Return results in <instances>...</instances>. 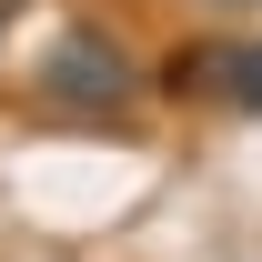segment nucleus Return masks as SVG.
Wrapping results in <instances>:
<instances>
[{"instance_id": "obj_1", "label": "nucleus", "mask_w": 262, "mask_h": 262, "mask_svg": "<svg viewBox=\"0 0 262 262\" xmlns=\"http://www.w3.org/2000/svg\"><path fill=\"white\" fill-rule=\"evenodd\" d=\"M131 101H141V71H131V51L101 20H71L40 51V111H61V121H121Z\"/></svg>"}, {"instance_id": "obj_2", "label": "nucleus", "mask_w": 262, "mask_h": 262, "mask_svg": "<svg viewBox=\"0 0 262 262\" xmlns=\"http://www.w3.org/2000/svg\"><path fill=\"white\" fill-rule=\"evenodd\" d=\"M182 91L262 121V40H212V51H192V61H182Z\"/></svg>"}]
</instances>
